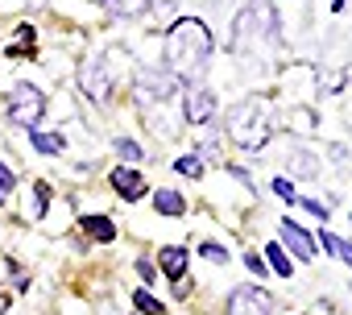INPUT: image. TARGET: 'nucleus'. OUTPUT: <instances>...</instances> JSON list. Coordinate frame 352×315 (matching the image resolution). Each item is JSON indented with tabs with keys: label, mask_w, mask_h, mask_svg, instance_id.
Masks as SVG:
<instances>
[{
	"label": "nucleus",
	"mask_w": 352,
	"mask_h": 315,
	"mask_svg": "<svg viewBox=\"0 0 352 315\" xmlns=\"http://www.w3.org/2000/svg\"><path fill=\"white\" fill-rule=\"evenodd\" d=\"M212 30L199 21V17H179L170 30H166V42H162V54H166V75L174 83H187L195 87L208 67H212Z\"/></svg>",
	"instance_id": "nucleus-1"
},
{
	"label": "nucleus",
	"mask_w": 352,
	"mask_h": 315,
	"mask_svg": "<svg viewBox=\"0 0 352 315\" xmlns=\"http://www.w3.org/2000/svg\"><path fill=\"white\" fill-rule=\"evenodd\" d=\"M224 133L232 137V145H241V149H249V153L265 149V145H270V137H274L270 104H265L261 96L236 100V104L228 108V116H224Z\"/></svg>",
	"instance_id": "nucleus-2"
},
{
	"label": "nucleus",
	"mask_w": 352,
	"mask_h": 315,
	"mask_svg": "<svg viewBox=\"0 0 352 315\" xmlns=\"http://www.w3.org/2000/svg\"><path fill=\"white\" fill-rule=\"evenodd\" d=\"M42 112H46V96H42V87H34V83H17L13 96H9V104H5L9 124H17V129L30 133V129H38Z\"/></svg>",
	"instance_id": "nucleus-3"
},
{
	"label": "nucleus",
	"mask_w": 352,
	"mask_h": 315,
	"mask_svg": "<svg viewBox=\"0 0 352 315\" xmlns=\"http://www.w3.org/2000/svg\"><path fill=\"white\" fill-rule=\"evenodd\" d=\"M228 315H274V294L265 286H253V282H241L228 290V303H224Z\"/></svg>",
	"instance_id": "nucleus-4"
},
{
	"label": "nucleus",
	"mask_w": 352,
	"mask_h": 315,
	"mask_svg": "<svg viewBox=\"0 0 352 315\" xmlns=\"http://www.w3.org/2000/svg\"><path fill=\"white\" fill-rule=\"evenodd\" d=\"M278 245H282L286 253H294L298 261H315V249H319L315 237H311L294 216H282V220H278Z\"/></svg>",
	"instance_id": "nucleus-5"
},
{
	"label": "nucleus",
	"mask_w": 352,
	"mask_h": 315,
	"mask_svg": "<svg viewBox=\"0 0 352 315\" xmlns=\"http://www.w3.org/2000/svg\"><path fill=\"white\" fill-rule=\"evenodd\" d=\"M170 91H174V79H170V75H162V71H153V67L137 71V100H141V104H157V100L166 104Z\"/></svg>",
	"instance_id": "nucleus-6"
},
{
	"label": "nucleus",
	"mask_w": 352,
	"mask_h": 315,
	"mask_svg": "<svg viewBox=\"0 0 352 315\" xmlns=\"http://www.w3.org/2000/svg\"><path fill=\"white\" fill-rule=\"evenodd\" d=\"M183 116H187L191 124H208V120L216 116V91H208L204 83L187 87V96H183Z\"/></svg>",
	"instance_id": "nucleus-7"
},
{
	"label": "nucleus",
	"mask_w": 352,
	"mask_h": 315,
	"mask_svg": "<svg viewBox=\"0 0 352 315\" xmlns=\"http://www.w3.org/2000/svg\"><path fill=\"white\" fill-rule=\"evenodd\" d=\"M108 183H112V191H116L124 204L145 199V179H141V171H137V166H116V171L108 175Z\"/></svg>",
	"instance_id": "nucleus-8"
},
{
	"label": "nucleus",
	"mask_w": 352,
	"mask_h": 315,
	"mask_svg": "<svg viewBox=\"0 0 352 315\" xmlns=\"http://www.w3.org/2000/svg\"><path fill=\"white\" fill-rule=\"evenodd\" d=\"M157 261H162V274H166L170 282H183V278H187V261H191V253H187L183 245H162Z\"/></svg>",
	"instance_id": "nucleus-9"
},
{
	"label": "nucleus",
	"mask_w": 352,
	"mask_h": 315,
	"mask_svg": "<svg viewBox=\"0 0 352 315\" xmlns=\"http://www.w3.org/2000/svg\"><path fill=\"white\" fill-rule=\"evenodd\" d=\"M79 83H83V91L91 100H108V91H112V83H108V75H104L100 63H83L79 67Z\"/></svg>",
	"instance_id": "nucleus-10"
},
{
	"label": "nucleus",
	"mask_w": 352,
	"mask_h": 315,
	"mask_svg": "<svg viewBox=\"0 0 352 315\" xmlns=\"http://www.w3.org/2000/svg\"><path fill=\"white\" fill-rule=\"evenodd\" d=\"M153 212H157V216H174V220H179V216H187V199L174 191V187H162V191H153Z\"/></svg>",
	"instance_id": "nucleus-11"
},
{
	"label": "nucleus",
	"mask_w": 352,
	"mask_h": 315,
	"mask_svg": "<svg viewBox=\"0 0 352 315\" xmlns=\"http://www.w3.org/2000/svg\"><path fill=\"white\" fill-rule=\"evenodd\" d=\"M79 228H83V237H91V241H100V245L116 241V224H112V216H83Z\"/></svg>",
	"instance_id": "nucleus-12"
},
{
	"label": "nucleus",
	"mask_w": 352,
	"mask_h": 315,
	"mask_svg": "<svg viewBox=\"0 0 352 315\" xmlns=\"http://www.w3.org/2000/svg\"><path fill=\"white\" fill-rule=\"evenodd\" d=\"M290 175L294 179H319V162H315V153L311 149H290Z\"/></svg>",
	"instance_id": "nucleus-13"
},
{
	"label": "nucleus",
	"mask_w": 352,
	"mask_h": 315,
	"mask_svg": "<svg viewBox=\"0 0 352 315\" xmlns=\"http://www.w3.org/2000/svg\"><path fill=\"white\" fill-rule=\"evenodd\" d=\"M30 145H34L38 153H46V158H54V153H63V149H67V137H63V133H42V129H30Z\"/></svg>",
	"instance_id": "nucleus-14"
},
{
	"label": "nucleus",
	"mask_w": 352,
	"mask_h": 315,
	"mask_svg": "<svg viewBox=\"0 0 352 315\" xmlns=\"http://www.w3.org/2000/svg\"><path fill=\"white\" fill-rule=\"evenodd\" d=\"M265 265L278 274V278H294V261H290V253L274 241V245H265Z\"/></svg>",
	"instance_id": "nucleus-15"
},
{
	"label": "nucleus",
	"mask_w": 352,
	"mask_h": 315,
	"mask_svg": "<svg viewBox=\"0 0 352 315\" xmlns=\"http://www.w3.org/2000/svg\"><path fill=\"white\" fill-rule=\"evenodd\" d=\"M100 5H104L112 17H141L153 0H100Z\"/></svg>",
	"instance_id": "nucleus-16"
},
{
	"label": "nucleus",
	"mask_w": 352,
	"mask_h": 315,
	"mask_svg": "<svg viewBox=\"0 0 352 315\" xmlns=\"http://www.w3.org/2000/svg\"><path fill=\"white\" fill-rule=\"evenodd\" d=\"M133 307H137L141 315H166V303H162V298H153L145 286H141V290H133Z\"/></svg>",
	"instance_id": "nucleus-17"
},
{
	"label": "nucleus",
	"mask_w": 352,
	"mask_h": 315,
	"mask_svg": "<svg viewBox=\"0 0 352 315\" xmlns=\"http://www.w3.org/2000/svg\"><path fill=\"white\" fill-rule=\"evenodd\" d=\"M174 171H179L183 179H204V158L199 153H183L179 162H174Z\"/></svg>",
	"instance_id": "nucleus-18"
},
{
	"label": "nucleus",
	"mask_w": 352,
	"mask_h": 315,
	"mask_svg": "<svg viewBox=\"0 0 352 315\" xmlns=\"http://www.w3.org/2000/svg\"><path fill=\"white\" fill-rule=\"evenodd\" d=\"M112 145H116V153L124 158V166H133V162H141V145H137L133 137H116Z\"/></svg>",
	"instance_id": "nucleus-19"
},
{
	"label": "nucleus",
	"mask_w": 352,
	"mask_h": 315,
	"mask_svg": "<svg viewBox=\"0 0 352 315\" xmlns=\"http://www.w3.org/2000/svg\"><path fill=\"white\" fill-rule=\"evenodd\" d=\"M46 208H50V183H34V220H42L46 216Z\"/></svg>",
	"instance_id": "nucleus-20"
},
{
	"label": "nucleus",
	"mask_w": 352,
	"mask_h": 315,
	"mask_svg": "<svg viewBox=\"0 0 352 315\" xmlns=\"http://www.w3.org/2000/svg\"><path fill=\"white\" fill-rule=\"evenodd\" d=\"M298 208H307L315 220H323L327 224V216H331V204H323V199H311V195H298Z\"/></svg>",
	"instance_id": "nucleus-21"
},
{
	"label": "nucleus",
	"mask_w": 352,
	"mask_h": 315,
	"mask_svg": "<svg viewBox=\"0 0 352 315\" xmlns=\"http://www.w3.org/2000/svg\"><path fill=\"white\" fill-rule=\"evenodd\" d=\"M311 129H315V112H307V108L290 112V133H311Z\"/></svg>",
	"instance_id": "nucleus-22"
},
{
	"label": "nucleus",
	"mask_w": 352,
	"mask_h": 315,
	"mask_svg": "<svg viewBox=\"0 0 352 315\" xmlns=\"http://www.w3.org/2000/svg\"><path fill=\"white\" fill-rule=\"evenodd\" d=\"M270 191H274L278 199H286V204H298V191H294V183H290V179H274V183H270Z\"/></svg>",
	"instance_id": "nucleus-23"
},
{
	"label": "nucleus",
	"mask_w": 352,
	"mask_h": 315,
	"mask_svg": "<svg viewBox=\"0 0 352 315\" xmlns=\"http://www.w3.org/2000/svg\"><path fill=\"white\" fill-rule=\"evenodd\" d=\"M199 257H208V261L224 265V261H228V249H224V245H216V241H204V245H199Z\"/></svg>",
	"instance_id": "nucleus-24"
},
{
	"label": "nucleus",
	"mask_w": 352,
	"mask_h": 315,
	"mask_svg": "<svg viewBox=\"0 0 352 315\" xmlns=\"http://www.w3.org/2000/svg\"><path fill=\"white\" fill-rule=\"evenodd\" d=\"M13 187H17V175H13L5 162H0V204H5V199L13 195Z\"/></svg>",
	"instance_id": "nucleus-25"
},
{
	"label": "nucleus",
	"mask_w": 352,
	"mask_h": 315,
	"mask_svg": "<svg viewBox=\"0 0 352 315\" xmlns=\"http://www.w3.org/2000/svg\"><path fill=\"white\" fill-rule=\"evenodd\" d=\"M245 265H249V274H257V278H265V274H270V265H265V261H261V253H253V249L245 253Z\"/></svg>",
	"instance_id": "nucleus-26"
},
{
	"label": "nucleus",
	"mask_w": 352,
	"mask_h": 315,
	"mask_svg": "<svg viewBox=\"0 0 352 315\" xmlns=\"http://www.w3.org/2000/svg\"><path fill=\"white\" fill-rule=\"evenodd\" d=\"M137 274H141V282H153V278H157V265H153L149 257H141V261H137Z\"/></svg>",
	"instance_id": "nucleus-27"
},
{
	"label": "nucleus",
	"mask_w": 352,
	"mask_h": 315,
	"mask_svg": "<svg viewBox=\"0 0 352 315\" xmlns=\"http://www.w3.org/2000/svg\"><path fill=\"white\" fill-rule=\"evenodd\" d=\"M336 257H340V261L352 270V241H348V237H340V249H336Z\"/></svg>",
	"instance_id": "nucleus-28"
},
{
	"label": "nucleus",
	"mask_w": 352,
	"mask_h": 315,
	"mask_svg": "<svg viewBox=\"0 0 352 315\" xmlns=\"http://www.w3.org/2000/svg\"><path fill=\"white\" fill-rule=\"evenodd\" d=\"M327 153L336 158V166H344V162H348V149H344V145H327Z\"/></svg>",
	"instance_id": "nucleus-29"
},
{
	"label": "nucleus",
	"mask_w": 352,
	"mask_h": 315,
	"mask_svg": "<svg viewBox=\"0 0 352 315\" xmlns=\"http://www.w3.org/2000/svg\"><path fill=\"white\" fill-rule=\"evenodd\" d=\"M9 303H13V294H5V290H0V315L9 311Z\"/></svg>",
	"instance_id": "nucleus-30"
}]
</instances>
